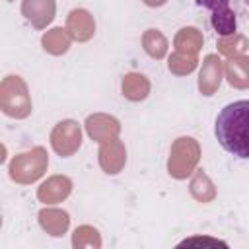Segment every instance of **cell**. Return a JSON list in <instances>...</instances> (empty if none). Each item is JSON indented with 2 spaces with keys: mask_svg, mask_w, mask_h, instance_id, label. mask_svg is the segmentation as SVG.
I'll list each match as a JSON object with an SVG mask.
<instances>
[{
  "mask_svg": "<svg viewBox=\"0 0 249 249\" xmlns=\"http://www.w3.org/2000/svg\"><path fill=\"white\" fill-rule=\"evenodd\" d=\"M218 144L239 160H249V99L224 105L214 123Z\"/></svg>",
  "mask_w": 249,
  "mask_h": 249,
  "instance_id": "cell-1",
  "label": "cell"
},
{
  "mask_svg": "<svg viewBox=\"0 0 249 249\" xmlns=\"http://www.w3.org/2000/svg\"><path fill=\"white\" fill-rule=\"evenodd\" d=\"M231 0H195L196 6L206 8L210 12V23L214 27V31L222 37H228L235 31L237 21H235V14L230 8Z\"/></svg>",
  "mask_w": 249,
  "mask_h": 249,
  "instance_id": "cell-2",
  "label": "cell"
}]
</instances>
